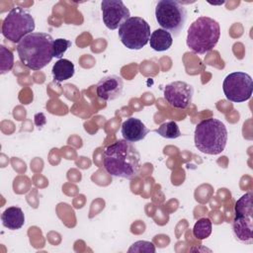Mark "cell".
Returning <instances> with one entry per match:
<instances>
[{
	"mask_svg": "<svg viewBox=\"0 0 253 253\" xmlns=\"http://www.w3.org/2000/svg\"><path fill=\"white\" fill-rule=\"evenodd\" d=\"M103 164L112 176L133 179L140 170V154L132 142L119 139L105 148Z\"/></svg>",
	"mask_w": 253,
	"mask_h": 253,
	"instance_id": "6da1fadb",
	"label": "cell"
},
{
	"mask_svg": "<svg viewBox=\"0 0 253 253\" xmlns=\"http://www.w3.org/2000/svg\"><path fill=\"white\" fill-rule=\"evenodd\" d=\"M52 37L47 33H32L17 44V51L22 63L32 69L40 70L52 59Z\"/></svg>",
	"mask_w": 253,
	"mask_h": 253,
	"instance_id": "7a4b0ae2",
	"label": "cell"
},
{
	"mask_svg": "<svg viewBox=\"0 0 253 253\" xmlns=\"http://www.w3.org/2000/svg\"><path fill=\"white\" fill-rule=\"evenodd\" d=\"M227 129L217 119H206L195 128V145L198 150L210 155L221 153L226 145Z\"/></svg>",
	"mask_w": 253,
	"mask_h": 253,
	"instance_id": "3957f363",
	"label": "cell"
},
{
	"mask_svg": "<svg viewBox=\"0 0 253 253\" xmlns=\"http://www.w3.org/2000/svg\"><path fill=\"white\" fill-rule=\"evenodd\" d=\"M220 37L219 24L210 17H199L189 27L187 32V45L198 54H205L211 50Z\"/></svg>",
	"mask_w": 253,
	"mask_h": 253,
	"instance_id": "277c9868",
	"label": "cell"
},
{
	"mask_svg": "<svg viewBox=\"0 0 253 253\" xmlns=\"http://www.w3.org/2000/svg\"><path fill=\"white\" fill-rule=\"evenodd\" d=\"M155 18L163 30L177 37L185 26L187 10L178 1L160 0L155 7Z\"/></svg>",
	"mask_w": 253,
	"mask_h": 253,
	"instance_id": "5b68a950",
	"label": "cell"
},
{
	"mask_svg": "<svg viewBox=\"0 0 253 253\" xmlns=\"http://www.w3.org/2000/svg\"><path fill=\"white\" fill-rule=\"evenodd\" d=\"M34 17L22 7H14L7 14L2 23V35L10 42H20L35 30Z\"/></svg>",
	"mask_w": 253,
	"mask_h": 253,
	"instance_id": "8992f818",
	"label": "cell"
},
{
	"mask_svg": "<svg viewBox=\"0 0 253 253\" xmlns=\"http://www.w3.org/2000/svg\"><path fill=\"white\" fill-rule=\"evenodd\" d=\"M234 218L232 221V230L235 237L246 244L253 242V206L252 193H246L235 203Z\"/></svg>",
	"mask_w": 253,
	"mask_h": 253,
	"instance_id": "52a82bcc",
	"label": "cell"
},
{
	"mask_svg": "<svg viewBox=\"0 0 253 253\" xmlns=\"http://www.w3.org/2000/svg\"><path fill=\"white\" fill-rule=\"evenodd\" d=\"M119 37L122 43L128 49H141L150 39V27L140 17H130L119 28Z\"/></svg>",
	"mask_w": 253,
	"mask_h": 253,
	"instance_id": "ba28073f",
	"label": "cell"
},
{
	"mask_svg": "<svg viewBox=\"0 0 253 253\" xmlns=\"http://www.w3.org/2000/svg\"><path fill=\"white\" fill-rule=\"evenodd\" d=\"M222 89L225 98L234 103L249 100L253 91V81L249 74L241 71L229 73L223 80Z\"/></svg>",
	"mask_w": 253,
	"mask_h": 253,
	"instance_id": "9c48e42d",
	"label": "cell"
},
{
	"mask_svg": "<svg viewBox=\"0 0 253 253\" xmlns=\"http://www.w3.org/2000/svg\"><path fill=\"white\" fill-rule=\"evenodd\" d=\"M101 10L103 22L110 30L119 29L125 21L130 18L128 8L122 0H103Z\"/></svg>",
	"mask_w": 253,
	"mask_h": 253,
	"instance_id": "30bf717a",
	"label": "cell"
},
{
	"mask_svg": "<svg viewBox=\"0 0 253 253\" xmlns=\"http://www.w3.org/2000/svg\"><path fill=\"white\" fill-rule=\"evenodd\" d=\"M193 95V86L184 81H173L164 88L165 100L176 109H186L192 103Z\"/></svg>",
	"mask_w": 253,
	"mask_h": 253,
	"instance_id": "8fae6325",
	"label": "cell"
},
{
	"mask_svg": "<svg viewBox=\"0 0 253 253\" xmlns=\"http://www.w3.org/2000/svg\"><path fill=\"white\" fill-rule=\"evenodd\" d=\"M124 90L123 79L118 75H108L103 77L96 86V92L100 99L112 101L119 98Z\"/></svg>",
	"mask_w": 253,
	"mask_h": 253,
	"instance_id": "7c38bea8",
	"label": "cell"
},
{
	"mask_svg": "<svg viewBox=\"0 0 253 253\" xmlns=\"http://www.w3.org/2000/svg\"><path fill=\"white\" fill-rule=\"evenodd\" d=\"M148 131L149 130L145 126V125L139 119L133 117L126 119L123 123L121 128L124 139L129 142H136L143 139Z\"/></svg>",
	"mask_w": 253,
	"mask_h": 253,
	"instance_id": "4fadbf2b",
	"label": "cell"
},
{
	"mask_svg": "<svg viewBox=\"0 0 253 253\" xmlns=\"http://www.w3.org/2000/svg\"><path fill=\"white\" fill-rule=\"evenodd\" d=\"M2 224L11 230L20 229L25 223V214L21 208L10 207L1 214Z\"/></svg>",
	"mask_w": 253,
	"mask_h": 253,
	"instance_id": "5bb4252c",
	"label": "cell"
},
{
	"mask_svg": "<svg viewBox=\"0 0 253 253\" xmlns=\"http://www.w3.org/2000/svg\"><path fill=\"white\" fill-rule=\"evenodd\" d=\"M172 42V35L163 29H157L150 35V47L156 51H165L169 49Z\"/></svg>",
	"mask_w": 253,
	"mask_h": 253,
	"instance_id": "9a60e30c",
	"label": "cell"
},
{
	"mask_svg": "<svg viewBox=\"0 0 253 253\" xmlns=\"http://www.w3.org/2000/svg\"><path fill=\"white\" fill-rule=\"evenodd\" d=\"M74 64L65 58H61L57 60L52 66V76L54 81L62 82L71 78L74 75Z\"/></svg>",
	"mask_w": 253,
	"mask_h": 253,
	"instance_id": "2e32d148",
	"label": "cell"
},
{
	"mask_svg": "<svg viewBox=\"0 0 253 253\" xmlns=\"http://www.w3.org/2000/svg\"><path fill=\"white\" fill-rule=\"evenodd\" d=\"M153 131L158 133L162 137L169 138V139L177 138L181 135L180 128H179L177 123L174 122V121H170V122H166V123L161 124L158 126V128H155Z\"/></svg>",
	"mask_w": 253,
	"mask_h": 253,
	"instance_id": "e0dca14e",
	"label": "cell"
},
{
	"mask_svg": "<svg viewBox=\"0 0 253 253\" xmlns=\"http://www.w3.org/2000/svg\"><path fill=\"white\" fill-rule=\"evenodd\" d=\"M211 233V221L208 217H202L198 219L193 227V234L194 236L199 239L203 240L208 238Z\"/></svg>",
	"mask_w": 253,
	"mask_h": 253,
	"instance_id": "ac0fdd59",
	"label": "cell"
},
{
	"mask_svg": "<svg viewBox=\"0 0 253 253\" xmlns=\"http://www.w3.org/2000/svg\"><path fill=\"white\" fill-rule=\"evenodd\" d=\"M0 73L4 74L10 71L14 65V55L11 50L4 45L0 46Z\"/></svg>",
	"mask_w": 253,
	"mask_h": 253,
	"instance_id": "d6986e66",
	"label": "cell"
},
{
	"mask_svg": "<svg viewBox=\"0 0 253 253\" xmlns=\"http://www.w3.org/2000/svg\"><path fill=\"white\" fill-rule=\"evenodd\" d=\"M71 42L65 39H56L53 41L52 44V54L53 57L61 59L65 51L71 46Z\"/></svg>",
	"mask_w": 253,
	"mask_h": 253,
	"instance_id": "ffe728a7",
	"label": "cell"
},
{
	"mask_svg": "<svg viewBox=\"0 0 253 253\" xmlns=\"http://www.w3.org/2000/svg\"><path fill=\"white\" fill-rule=\"evenodd\" d=\"M154 252L155 247L152 242L149 241H136L128 249V252Z\"/></svg>",
	"mask_w": 253,
	"mask_h": 253,
	"instance_id": "44dd1931",
	"label": "cell"
}]
</instances>
